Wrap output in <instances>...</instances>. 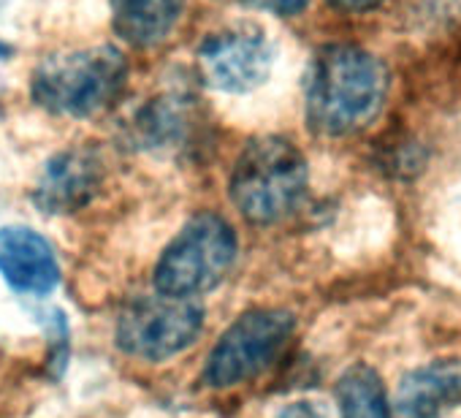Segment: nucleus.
<instances>
[{
  "label": "nucleus",
  "instance_id": "1",
  "mask_svg": "<svg viewBox=\"0 0 461 418\" xmlns=\"http://www.w3.org/2000/svg\"><path fill=\"white\" fill-rule=\"evenodd\" d=\"M385 95V66L361 47L331 44L310 63L304 109L310 125L323 136H350L364 131L380 114Z\"/></svg>",
  "mask_w": 461,
  "mask_h": 418
},
{
  "label": "nucleus",
  "instance_id": "2",
  "mask_svg": "<svg viewBox=\"0 0 461 418\" xmlns=\"http://www.w3.org/2000/svg\"><path fill=\"white\" fill-rule=\"evenodd\" d=\"M128 60L117 47H85L44 58L31 82L33 101L60 117H95L125 90Z\"/></svg>",
  "mask_w": 461,
  "mask_h": 418
},
{
  "label": "nucleus",
  "instance_id": "3",
  "mask_svg": "<svg viewBox=\"0 0 461 418\" xmlns=\"http://www.w3.org/2000/svg\"><path fill=\"white\" fill-rule=\"evenodd\" d=\"M310 168L302 150L283 136L250 141L230 174V201L258 226L288 218L307 195Z\"/></svg>",
  "mask_w": 461,
  "mask_h": 418
},
{
  "label": "nucleus",
  "instance_id": "4",
  "mask_svg": "<svg viewBox=\"0 0 461 418\" xmlns=\"http://www.w3.org/2000/svg\"><path fill=\"white\" fill-rule=\"evenodd\" d=\"M237 259V234L220 215L193 218L163 250L155 267V288L193 299L214 288Z\"/></svg>",
  "mask_w": 461,
  "mask_h": 418
},
{
  "label": "nucleus",
  "instance_id": "5",
  "mask_svg": "<svg viewBox=\"0 0 461 418\" xmlns=\"http://www.w3.org/2000/svg\"><path fill=\"white\" fill-rule=\"evenodd\" d=\"M203 326V310L182 296H139L117 321V342L125 353L147 361H163L187 350Z\"/></svg>",
  "mask_w": 461,
  "mask_h": 418
},
{
  "label": "nucleus",
  "instance_id": "6",
  "mask_svg": "<svg viewBox=\"0 0 461 418\" xmlns=\"http://www.w3.org/2000/svg\"><path fill=\"white\" fill-rule=\"evenodd\" d=\"M294 318L283 310H253L228 326L206 361V380L228 388L256 377L285 348Z\"/></svg>",
  "mask_w": 461,
  "mask_h": 418
},
{
  "label": "nucleus",
  "instance_id": "7",
  "mask_svg": "<svg viewBox=\"0 0 461 418\" xmlns=\"http://www.w3.org/2000/svg\"><path fill=\"white\" fill-rule=\"evenodd\" d=\"M203 82L220 93L245 95L258 90L275 66V44L253 23L225 25L209 33L195 50Z\"/></svg>",
  "mask_w": 461,
  "mask_h": 418
},
{
  "label": "nucleus",
  "instance_id": "8",
  "mask_svg": "<svg viewBox=\"0 0 461 418\" xmlns=\"http://www.w3.org/2000/svg\"><path fill=\"white\" fill-rule=\"evenodd\" d=\"M104 185V160L90 147H74L55 155L33 190L41 213L66 215L87 206Z\"/></svg>",
  "mask_w": 461,
  "mask_h": 418
},
{
  "label": "nucleus",
  "instance_id": "9",
  "mask_svg": "<svg viewBox=\"0 0 461 418\" xmlns=\"http://www.w3.org/2000/svg\"><path fill=\"white\" fill-rule=\"evenodd\" d=\"M0 275L25 294H50L60 280L52 245L25 226L0 229Z\"/></svg>",
  "mask_w": 461,
  "mask_h": 418
},
{
  "label": "nucleus",
  "instance_id": "10",
  "mask_svg": "<svg viewBox=\"0 0 461 418\" xmlns=\"http://www.w3.org/2000/svg\"><path fill=\"white\" fill-rule=\"evenodd\" d=\"M461 402V364L434 361L412 369L396 388V413L402 418H439Z\"/></svg>",
  "mask_w": 461,
  "mask_h": 418
},
{
  "label": "nucleus",
  "instance_id": "11",
  "mask_svg": "<svg viewBox=\"0 0 461 418\" xmlns=\"http://www.w3.org/2000/svg\"><path fill=\"white\" fill-rule=\"evenodd\" d=\"M185 0H109L112 28L131 47L163 44L182 17Z\"/></svg>",
  "mask_w": 461,
  "mask_h": 418
},
{
  "label": "nucleus",
  "instance_id": "12",
  "mask_svg": "<svg viewBox=\"0 0 461 418\" xmlns=\"http://www.w3.org/2000/svg\"><path fill=\"white\" fill-rule=\"evenodd\" d=\"M342 418H393L385 386L369 364H353L337 386Z\"/></svg>",
  "mask_w": 461,
  "mask_h": 418
},
{
  "label": "nucleus",
  "instance_id": "13",
  "mask_svg": "<svg viewBox=\"0 0 461 418\" xmlns=\"http://www.w3.org/2000/svg\"><path fill=\"white\" fill-rule=\"evenodd\" d=\"M185 128H187V98L174 93L152 98L147 106L139 109V114L131 123L133 139L147 147L168 144L179 139Z\"/></svg>",
  "mask_w": 461,
  "mask_h": 418
},
{
  "label": "nucleus",
  "instance_id": "14",
  "mask_svg": "<svg viewBox=\"0 0 461 418\" xmlns=\"http://www.w3.org/2000/svg\"><path fill=\"white\" fill-rule=\"evenodd\" d=\"M240 4H245L250 9H258V12H267V14L294 17V14L307 9L310 0H240Z\"/></svg>",
  "mask_w": 461,
  "mask_h": 418
},
{
  "label": "nucleus",
  "instance_id": "15",
  "mask_svg": "<svg viewBox=\"0 0 461 418\" xmlns=\"http://www.w3.org/2000/svg\"><path fill=\"white\" fill-rule=\"evenodd\" d=\"M275 418H329V415L315 402H294L283 407Z\"/></svg>",
  "mask_w": 461,
  "mask_h": 418
},
{
  "label": "nucleus",
  "instance_id": "16",
  "mask_svg": "<svg viewBox=\"0 0 461 418\" xmlns=\"http://www.w3.org/2000/svg\"><path fill=\"white\" fill-rule=\"evenodd\" d=\"M337 6H342V9H369V6H375L377 0H334Z\"/></svg>",
  "mask_w": 461,
  "mask_h": 418
},
{
  "label": "nucleus",
  "instance_id": "17",
  "mask_svg": "<svg viewBox=\"0 0 461 418\" xmlns=\"http://www.w3.org/2000/svg\"><path fill=\"white\" fill-rule=\"evenodd\" d=\"M4 52H6V47H4V44H0V58H4Z\"/></svg>",
  "mask_w": 461,
  "mask_h": 418
}]
</instances>
